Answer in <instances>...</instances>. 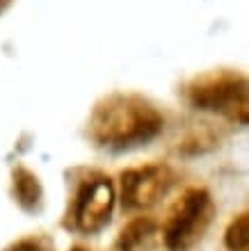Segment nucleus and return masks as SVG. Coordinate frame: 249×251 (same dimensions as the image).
<instances>
[{"instance_id": "nucleus-1", "label": "nucleus", "mask_w": 249, "mask_h": 251, "mask_svg": "<svg viewBox=\"0 0 249 251\" xmlns=\"http://www.w3.org/2000/svg\"><path fill=\"white\" fill-rule=\"evenodd\" d=\"M165 130L158 103L138 92H108L94 103L85 135L96 149L133 151L151 144Z\"/></svg>"}, {"instance_id": "nucleus-2", "label": "nucleus", "mask_w": 249, "mask_h": 251, "mask_svg": "<svg viewBox=\"0 0 249 251\" xmlns=\"http://www.w3.org/2000/svg\"><path fill=\"white\" fill-rule=\"evenodd\" d=\"M183 100L192 110L215 114L233 126L249 124V80L233 66H215L183 82Z\"/></svg>"}, {"instance_id": "nucleus-3", "label": "nucleus", "mask_w": 249, "mask_h": 251, "mask_svg": "<svg viewBox=\"0 0 249 251\" xmlns=\"http://www.w3.org/2000/svg\"><path fill=\"white\" fill-rule=\"evenodd\" d=\"M69 199L62 215V226L69 233L96 235L110 224L117 190L108 174L89 167H73L66 172Z\"/></svg>"}, {"instance_id": "nucleus-4", "label": "nucleus", "mask_w": 249, "mask_h": 251, "mask_svg": "<svg viewBox=\"0 0 249 251\" xmlns=\"http://www.w3.org/2000/svg\"><path fill=\"white\" fill-rule=\"evenodd\" d=\"M217 215L215 199L203 185H190L169 205L163 224H158L167 251H190L206 238Z\"/></svg>"}, {"instance_id": "nucleus-5", "label": "nucleus", "mask_w": 249, "mask_h": 251, "mask_svg": "<svg viewBox=\"0 0 249 251\" xmlns=\"http://www.w3.org/2000/svg\"><path fill=\"white\" fill-rule=\"evenodd\" d=\"M117 199L126 212H144L167 197L176 183V174L167 162L151 160L119 172Z\"/></svg>"}, {"instance_id": "nucleus-6", "label": "nucleus", "mask_w": 249, "mask_h": 251, "mask_svg": "<svg viewBox=\"0 0 249 251\" xmlns=\"http://www.w3.org/2000/svg\"><path fill=\"white\" fill-rule=\"evenodd\" d=\"M9 194H12L14 203L28 215H39L44 210V203H46L44 183L30 167L21 165V162H16L9 174Z\"/></svg>"}, {"instance_id": "nucleus-7", "label": "nucleus", "mask_w": 249, "mask_h": 251, "mask_svg": "<svg viewBox=\"0 0 249 251\" xmlns=\"http://www.w3.org/2000/svg\"><path fill=\"white\" fill-rule=\"evenodd\" d=\"M156 233H158L156 217H151V215H135L117 233L112 251H146L151 240L156 238Z\"/></svg>"}, {"instance_id": "nucleus-8", "label": "nucleus", "mask_w": 249, "mask_h": 251, "mask_svg": "<svg viewBox=\"0 0 249 251\" xmlns=\"http://www.w3.org/2000/svg\"><path fill=\"white\" fill-rule=\"evenodd\" d=\"M224 247L226 251H249V212L243 210L233 215L224 228Z\"/></svg>"}, {"instance_id": "nucleus-9", "label": "nucleus", "mask_w": 249, "mask_h": 251, "mask_svg": "<svg viewBox=\"0 0 249 251\" xmlns=\"http://www.w3.org/2000/svg\"><path fill=\"white\" fill-rule=\"evenodd\" d=\"M0 251H55V242L46 233H30V235L12 240Z\"/></svg>"}, {"instance_id": "nucleus-10", "label": "nucleus", "mask_w": 249, "mask_h": 251, "mask_svg": "<svg viewBox=\"0 0 249 251\" xmlns=\"http://www.w3.org/2000/svg\"><path fill=\"white\" fill-rule=\"evenodd\" d=\"M215 146H217L215 132L201 130V132L188 135V137L181 142V146H178V153H183V155H201V153L210 151V149H215Z\"/></svg>"}, {"instance_id": "nucleus-11", "label": "nucleus", "mask_w": 249, "mask_h": 251, "mask_svg": "<svg viewBox=\"0 0 249 251\" xmlns=\"http://www.w3.org/2000/svg\"><path fill=\"white\" fill-rule=\"evenodd\" d=\"M69 251H92V249H87V247H83V245H73Z\"/></svg>"}, {"instance_id": "nucleus-12", "label": "nucleus", "mask_w": 249, "mask_h": 251, "mask_svg": "<svg viewBox=\"0 0 249 251\" xmlns=\"http://www.w3.org/2000/svg\"><path fill=\"white\" fill-rule=\"evenodd\" d=\"M9 2H12V0H0V12H5Z\"/></svg>"}]
</instances>
